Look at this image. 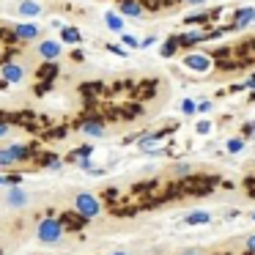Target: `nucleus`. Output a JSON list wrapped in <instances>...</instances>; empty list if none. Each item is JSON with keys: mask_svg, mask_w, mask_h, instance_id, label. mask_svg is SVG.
Segmentation results:
<instances>
[{"mask_svg": "<svg viewBox=\"0 0 255 255\" xmlns=\"http://www.w3.org/2000/svg\"><path fill=\"white\" fill-rule=\"evenodd\" d=\"M220 255H228V253H220Z\"/></svg>", "mask_w": 255, "mask_h": 255, "instance_id": "49530a36", "label": "nucleus"}, {"mask_svg": "<svg viewBox=\"0 0 255 255\" xmlns=\"http://www.w3.org/2000/svg\"><path fill=\"white\" fill-rule=\"evenodd\" d=\"M110 255H127V253H110Z\"/></svg>", "mask_w": 255, "mask_h": 255, "instance_id": "37998d69", "label": "nucleus"}, {"mask_svg": "<svg viewBox=\"0 0 255 255\" xmlns=\"http://www.w3.org/2000/svg\"><path fill=\"white\" fill-rule=\"evenodd\" d=\"M61 36H63V41H66V44H80V41H83V36H80L77 28H63Z\"/></svg>", "mask_w": 255, "mask_h": 255, "instance_id": "aec40b11", "label": "nucleus"}, {"mask_svg": "<svg viewBox=\"0 0 255 255\" xmlns=\"http://www.w3.org/2000/svg\"><path fill=\"white\" fill-rule=\"evenodd\" d=\"M181 113H184V116H192V113H195V102L192 99H184L181 102Z\"/></svg>", "mask_w": 255, "mask_h": 255, "instance_id": "cd10ccee", "label": "nucleus"}, {"mask_svg": "<svg viewBox=\"0 0 255 255\" xmlns=\"http://www.w3.org/2000/svg\"><path fill=\"white\" fill-rule=\"evenodd\" d=\"M36 162L41 167H50V170H61V159L55 154H36Z\"/></svg>", "mask_w": 255, "mask_h": 255, "instance_id": "dca6fc26", "label": "nucleus"}, {"mask_svg": "<svg viewBox=\"0 0 255 255\" xmlns=\"http://www.w3.org/2000/svg\"><path fill=\"white\" fill-rule=\"evenodd\" d=\"M74 214H80L83 220H96L102 214V200L91 192H77V198H74Z\"/></svg>", "mask_w": 255, "mask_h": 255, "instance_id": "f03ea898", "label": "nucleus"}, {"mask_svg": "<svg viewBox=\"0 0 255 255\" xmlns=\"http://www.w3.org/2000/svg\"><path fill=\"white\" fill-rule=\"evenodd\" d=\"M88 154H94V145H83V148L72 151L66 159H69V162H80V159H88Z\"/></svg>", "mask_w": 255, "mask_h": 255, "instance_id": "4be33fe9", "label": "nucleus"}, {"mask_svg": "<svg viewBox=\"0 0 255 255\" xmlns=\"http://www.w3.org/2000/svg\"><path fill=\"white\" fill-rule=\"evenodd\" d=\"M195 110H198V113H209L211 110V102H206V99L198 102V105H195Z\"/></svg>", "mask_w": 255, "mask_h": 255, "instance_id": "f704fd0d", "label": "nucleus"}, {"mask_svg": "<svg viewBox=\"0 0 255 255\" xmlns=\"http://www.w3.org/2000/svg\"><path fill=\"white\" fill-rule=\"evenodd\" d=\"M247 253L255 255V233H253V236H247Z\"/></svg>", "mask_w": 255, "mask_h": 255, "instance_id": "4c0bfd02", "label": "nucleus"}, {"mask_svg": "<svg viewBox=\"0 0 255 255\" xmlns=\"http://www.w3.org/2000/svg\"><path fill=\"white\" fill-rule=\"evenodd\" d=\"M50 88H52V83H47V80H41V83L36 85V94H47Z\"/></svg>", "mask_w": 255, "mask_h": 255, "instance_id": "2f4dec72", "label": "nucleus"}, {"mask_svg": "<svg viewBox=\"0 0 255 255\" xmlns=\"http://www.w3.org/2000/svg\"><path fill=\"white\" fill-rule=\"evenodd\" d=\"M39 11H41V6L36 0H22V3H19V14H22V17H36Z\"/></svg>", "mask_w": 255, "mask_h": 255, "instance_id": "a211bd4d", "label": "nucleus"}, {"mask_svg": "<svg viewBox=\"0 0 255 255\" xmlns=\"http://www.w3.org/2000/svg\"><path fill=\"white\" fill-rule=\"evenodd\" d=\"M17 165V159H14V154L8 148H0V167H11Z\"/></svg>", "mask_w": 255, "mask_h": 255, "instance_id": "393cba45", "label": "nucleus"}, {"mask_svg": "<svg viewBox=\"0 0 255 255\" xmlns=\"http://www.w3.org/2000/svg\"><path fill=\"white\" fill-rule=\"evenodd\" d=\"M244 255H253V253H244Z\"/></svg>", "mask_w": 255, "mask_h": 255, "instance_id": "a18cd8bd", "label": "nucleus"}, {"mask_svg": "<svg viewBox=\"0 0 255 255\" xmlns=\"http://www.w3.org/2000/svg\"><path fill=\"white\" fill-rule=\"evenodd\" d=\"M121 39H124V44H127V47H137V39H134L132 33H124Z\"/></svg>", "mask_w": 255, "mask_h": 255, "instance_id": "473e14b6", "label": "nucleus"}, {"mask_svg": "<svg viewBox=\"0 0 255 255\" xmlns=\"http://www.w3.org/2000/svg\"><path fill=\"white\" fill-rule=\"evenodd\" d=\"M250 217H253V220H255V211H253V214H250Z\"/></svg>", "mask_w": 255, "mask_h": 255, "instance_id": "c03bdc74", "label": "nucleus"}, {"mask_svg": "<svg viewBox=\"0 0 255 255\" xmlns=\"http://www.w3.org/2000/svg\"><path fill=\"white\" fill-rule=\"evenodd\" d=\"M28 192L25 189H19L17 184H14L11 189L6 192V206H11V209H22V206H28Z\"/></svg>", "mask_w": 255, "mask_h": 255, "instance_id": "0eeeda50", "label": "nucleus"}, {"mask_svg": "<svg viewBox=\"0 0 255 255\" xmlns=\"http://www.w3.org/2000/svg\"><path fill=\"white\" fill-rule=\"evenodd\" d=\"M242 148H244V137H233V140H228V151H231V154H239Z\"/></svg>", "mask_w": 255, "mask_h": 255, "instance_id": "bb28decb", "label": "nucleus"}, {"mask_svg": "<svg viewBox=\"0 0 255 255\" xmlns=\"http://www.w3.org/2000/svg\"><path fill=\"white\" fill-rule=\"evenodd\" d=\"M255 134V124H244L242 127V137H253Z\"/></svg>", "mask_w": 255, "mask_h": 255, "instance_id": "7c9ffc66", "label": "nucleus"}, {"mask_svg": "<svg viewBox=\"0 0 255 255\" xmlns=\"http://www.w3.org/2000/svg\"><path fill=\"white\" fill-rule=\"evenodd\" d=\"M63 228H61V222L55 220V217H44V220L39 222V228H36V236H39V242H44V244H58L63 239Z\"/></svg>", "mask_w": 255, "mask_h": 255, "instance_id": "7ed1b4c3", "label": "nucleus"}, {"mask_svg": "<svg viewBox=\"0 0 255 255\" xmlns=\"http://www.w3.org/2000/svg\"><path fill=\"white\" fill-rule=\"evenodd\" d=\"M105 22H107V28H110V30H124V19L118 17L116 11H107L105 14Z\"/></svg>", "mask_w": 255, "mask_h": 255, "instance_id": "412c9836", "label": "nucleus"}, {"mask_svg": "<svg viewBox=\"0 0 255 255\" xmlns=\"http://www.w3.org/2000/svg\"><path fill=\"white\" fill-rule=\"evenodd\" d=\"M132 91H134V99L137 102H148V99H154V94L159 91V80H154V77L140 80L137 85H132Z\"/></svg>", "mask_w": 255, "mask_h": 255, "instance_id": "20e7f679", "label": "nucleus"}, {"mask_svg": "<svg viewBox=\"0 0 255 255\" xmlns=\"http://www.w3.org/2000/svg\"><path fill=\"white\" fill-rule=\"evenodd\" d=\"M80 94L85 96V102H94V105H96V102H99L102 96H105V85L94 80V83H85L83 88H80Z\"/></svg>", "mask_w": 255, "mask_h": 255, "instance_id": "1a4fd4ad", "label": "nucleus"}, {"mask_svg": "<svg viewBox=\"0 0 255 255\" xmlns=\"http://www.w3.org/2000/svg\"><path fill=\"white\" fill-rule=\"evenodd\" d=\"M121 14L124 17H143V6L140 3H121Z\"/></svg>", "mask_w": 255, "mask_h": 255, "instance_id": "6ab92c4d", "label": "nucleus"}, {"mask_svg": "<svg viewBox=\"0 0 255 255\" xmlns=\"http://www.w3.org/2000/svg\"><path fill=\"white\" fill-rule=\"evenodd\" d=\"M214 187H217L214 176H187V178H181V184H178L181 195H209Z\"/></svg>", "mask_w": 255, "mask_h": 255, "instance_id": "f257e3e1", "label": "nucleus"}, {"mask_svg": "<svg viewBox=\"0 0 255 255\" xmlns=\"http://www.w3.org/2000/svg\"><path fill=\"white\" fill-rule=\"evenodd\" d=\"M58 222H61L63 231H74V233H80V231L85 228V222H88V220H83V217L74 214V211H66V214H61V220H58Z\"/></svg>", "mask_w": 255, "mask_h": 255, "instance_id": "423d86ee", "label": "nucleus"}, {"mask_svg": "<svg viewBox=\"0 0 255 255\" xmlns=\"http://www.w3.org/2000/svg\"><path fill=\"white\" fill-rule=\"evenodd\" d=\"M6 184H19V176H0V187H6Z\"/></svg>", "mask_w": 255, "mask_h": 255, "instance_id": "c756f323", "label": "nucleus"}, {"mask_svg": "<svg viewBox=\"0 0 255 255\" xmlns=\"http://www.w3.org/2000/svg\"><path fill=\"white\" fill-rule=\"evenodd\" d=\"M22 66H17V63H3V80H6V83H22Z\"/></svg>", "mask_w": 255, "mask_h": 255, "instance_id": "9d476101", "label": "nucleus"}, {"mask_svg": "<svg viewBox=\"0 0 255 255\" xmlns=\"http://www.w3.org/2000/svg\"><path fill=\"white\" fill-rule=\"evenodd\" d=\"M36 77H39V80H47V83H52V80L58 77V66H55V61L41 63V66H39V72H36Z\"/></svg>", "mask_w": 255, "mask_h": 255, "instance_id": "f8f14e48", "label": "nucleus"}, {"mask_svg": "<svg viewBox=\"0 0 255 255\" xmlns=\"http://www.w3.org/2000/svg\"><path fill=\"white\" fill-rule=\"evenodd\" d=\"M3 88H8V83H6V80H0V91H3Z\"/></svg>", "mask_w": 255, "mask_h": 255, "instance_id": "a19ab883", "label": "nucleus"}, {"mask_svg": "<svg viewBox=\"0 0 255 255\" xmlns=\"http://www.w3.org/2000/svg\"><path fill=\"white\" fill-rule=\"evenodd\" d=\"M173 176H176V178H187V176H192V170H189L187 162H178V165H173Z\"/></svg>", "mask_w": 255, "mask_h": 255, "instance_id": "a878e982", "label": "nucleus"}, {"mask_svg": "<svg viewBox=\"0 0 255 255\" xmlns=\"http://www.w3.org/2000/svg\"><path fill=\"white\" fill-rule=\"evenodd\" d=\"M209 132H211V124L209 121H200L198 124V134H209Z\"/></svg>", "mask_w": 255, "mask_h": 255, "instance_id": "c9c22d12", "label": "nucleus"}, {"mask_svg": "<svg viewBox=\"0 0 255 255\" xmlns=\"http://www.w3.org/2000/svg\"><path fill=\"white\" fill-rule=\"evenodd\" d=\"M8 132V124H6V118H0V137Z\"/></svg>", "mask_w": 255, "mask_h": 255, "instance_id": "ea45409f", "label": "nucleus"}, {"mask_svg": "<svg viewBox=\"0 0 255 255\" xmlns=\"http://www.w3.org/2000/svg\"><path fill=\"white\" fill-rule=\"evenodd\" d=\"M14 36L22 39V41H30V39L39 36V28H36V25H17V28H14Z\"/></svg>", "mask_w": 255, "mask_h": 255, "instance_id": "2eb2a0df", "label": "nucleus"}, {"mask_svg": "<svg viewBox=\"0 0 255 255\" xmlns=\"http://www.w3.org/2000/svg\"><path fill=\"white\" fill-rule=\"evenodd\" d=\"M66 132H69V127H66V124H61V127H55V129H44V137L47 140H58V137H63Z\"/></svg>", "mask_w": 255, "mask_h": 255, "instance_id": "b1692460", "label": "nucleus"}, {"mask_svg": "<svg viewBox=\"0 0 255 255\" xmlns=\"http://www.w3.org/2000/svg\"><path fill=\"white\" fill-rule=\"evenodd\" d=\"M187 3H203V0H187Z\"/></svg>", "mask_w": 255, "mask_h": 255, "instance_id": "79ce46f5", "label": "nucleus"}, {"mask_svg": "<svg viewBox=\"0 0 255 255\" xmlns=\"http://www.w3.org/2000/svg\"><path fill=\"white\" fill-rule=\"evenodd\" d=\"M72 61H74V63H83V61H85V55H83L80 50H74V52H72Z\"/></svg>", "mask_w": 255, "mask_h": 255, "instance_id": "58836bf2", "label": "nucleus"}, {"mask_svg": "<svg viewBox=\"0 0 255 255\" xmlns=\"http://www.w3.org/2000/svg\"><path fill=\"white\" fill-rule=\"evenodd\" d=\"M176 50H178V41H176V36H170V39L165 41V44H162V58H173L176 55Z\"/></svg>", "mask_w": 255, "mask_h": 255, "instance_id": "5701e85b", "label": "nucleus"}, {"mask_svg": "<svg viewBox=\"0 0 255 255\" xmlns=\"http://www.w3.org/2000/svg\"><path fill=\"white\" fill-rule=\"evenodd\" d=\"M253 19H255V8H239V11H236V19H233V25H231V28H244V25H247V22H253Z\"/></svg>", "mask_w": 255, "mask_h": 255, "instance_id": "4468645a", "label": "nucleus"}, {"mask_svg": "<svg viewBox=\"0 0 255 255\" xmlns=\"http://www.w3.org/2000/svg\"><path fill=\"white\" fill-rule=\"evenodd\" d=\"M209 220H211L209 211H192V214L184 217V225H206Z\"/></svg>", "mask_w": 255, "mask_h": 255, "instance_id": "f3484780", "label": "nucleus"}, {"mask_svg": "<svg viewBox=\"0 0 255 255\" xmlns=\"http://www.w3.org/2000/svg\"><path fill=\"white\" fill-rule=\"evenodd\" d=\"M206 39H209V33H203V30H192V33L176 36L178 47H192V44H198V41H206Z\"/></svg>", "mask_w": 255, "mask_h": 255, "instance_id": "9b49d317", "label": "nucleus"}, {"mask_svg": "<svg viewBox=\"0 0 255 255\" xmlns=\"http://www.w3.org/2000/svg\"><path fill=\"white\" fill-rule=\"evenodd\" d=\"M184 66L192 69V72H209L214 63H211V55H200V52H189L184 58Z\"/></svg>", "mask_w": 255, "mask_h": 255, "instance_id": "39448f33", "label": "nucleus"}, {"mask_svg": "<svg viewBox=\"0 0 255 255\" xmlns=\"http://www.w3.org/2000/svg\"><path fill=\"white\" fill-rule=\"evenodd\" d=\"M39 52L47 58V61H55V58L61 55V44H58V41H41V44H39Z\"/></svg>", "mask_w": 255, "mask_h": 255, "instance_id": "ddd939ff", "label": "nucleus"}, {"mask_svg": "<svg viewBox=\"0 0 255 255\" xmlns=\"http://www.w3.org/2000/svg\"><path fill=\"white\" fill-rule=\"evenodd\" d=\"M105 200H110V203L116 206V200H118V189H116V187H107V192H105Z\"/></svg>", "mask_w": 255, "mask_h": 255, "instance_id": "c85d7f7f", "label": "nucleus"}, {"mask_svg": "<svg viewBox=\"0 0 255 255\" xmlns=\"http://www.w3.org/2000/svg\"><path fill=\"white\" fill-rule=\"evenodd\" d=\"M107 50H110V52H116L118 58H124V55H127V50H124V47H118V44H107Z\"/></svg>", "mask_w": 255, "mask_h": 255, "instance_id": "72a5a7b5", "label": "nucleus"}, {"mask_svg": "<svg viewBox=\"0 0 255 255\" xmlns=\"http://www.w3.org/2000/svg\"><path fill=\"white\" fill-rule=\"evenodd\" d=\"M181 255H203L200 247H189V250H181Z\"/></svg>", "mask_w": 255, "mask_h": 255, "instance_id": "e433bc0d", "label": "nucleus"}, {"mask_svg": "<svg viewBox=\"0 0 255 255\" xmlns=\"http://www.w3.org/2000/svg\"><path fill=\"white\" fill-rule=\"evenodd\" d=\"M77 127L83 129L85 134H91V137H102V134H105V121H102L99 116H96V118H85V121H80Z\"/></svg>", "mask_w": 255, "mask_h": 255, "instance_id": "6e6552de", "label": "nucleus"}]
</instances>
